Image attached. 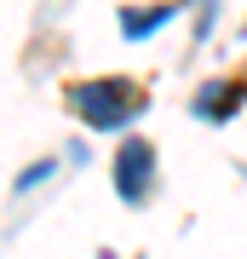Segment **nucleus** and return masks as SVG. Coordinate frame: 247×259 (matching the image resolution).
Returning a JSON list of instances; mask_svg holds the SVG:
<instances>
[{"instance_id":"nucleus-4","label":"nucleus","mask_w":247,"mask_h":259,"mask_svg":"<svg viewBox=\"0 0 247 259\" xmlns=\"http://www.w3.org/2000/svg\"><path fill=\"white\" fill-rule=\"evenodd\" d=\"M167 18H173V6H156V12H144V18L127 12V18H121V35H127V40H144V35H156Z\"/></svg>"},{"instance_id":"nucleus-1","label":"nucleus","mask_w":247,"mask_h":259,"mask_svg":"<svg viewBox=\"0 0 247 259\" xmlns=\"http://www.w3.org/2000/svg\"><path fill=\"white\" fill-rule=\"evenodd\" d=\"M144 87L127 81V75H104V81H75L69 87V110L86 121V127L110 133V127H127V121L144 110Z\"/></svg>"},{"instance_id":"nucleus-2","label":"nucleus","mask_w":247,"mask_h":259,"mask_svg":"<svg viewBox=\"0 0 247 259\" xmlns=\"http://www.w3.org/2000/svg\"><path fill=\"white\" fill-rule=\"evenodd\" d=\"M150 185H156V150H150L144 139H127L115 150V190H121V202L138 207L150 196Z\"/></svg>"},{"instance_id":"nucleus-5","label":"nucleus","mask_w":247,"mask_h":259,"mask_svg":"<svg viewBox=\"0 0 247 259\" xmlns=\"http://www.w3.org/2000/svg\"><path fill=\"white\" fill-rule=\"evenodd\" d=\"M52 173H58V161H52V156H46V161H35V167H23V173H18V190H35L40 179H52Z\"/></svg>"},{"instance_id":"nucleus-3","label":"nucleus","mask_w":247,"mask_h":259,"mask_svg":"<svg viewBox=\"0 0 247 259\" xmlns=\"http://www.w3.org/2000/svg\"><path fill=\"white\" fill-rule=\"evenodd\" d=\"M247 104V81H207L202 98H195V115L202 121H230Z\"/></svg>"}]
</instances>
